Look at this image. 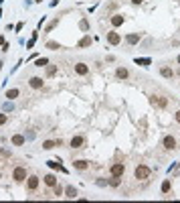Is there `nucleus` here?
<instances>
[{"instance_id":"1","label":"nucleus","mask_w":180,"mask_h":203,"mask_svg":"<svg viewBox=\"0 0 180 203\" xmlns=\"http://www.w3.org/2000/svg\"><path fill=\"white\" fill-rule=\"evenodd\" d=\"M12 179L16 183H22L24 179H27V169H24V167H16L14 173H12Z\"/></svg>"},{"instance_id":"2","label":"nucleus","mask_w":180,"mask_h":203,"mask_svg":"<svg viewBox=\"0 0 180 203\" xmlns=\"http://www.w3.org/2000/svg\"><path fill=\"white\" fill-rule=\"evenodd\" d=\"M148 177H150V169H148V167H144V165L136 167V179L144 181V179H148Z\"/></svg>"},{"instance_id":"3","label":"nucleus","mask_w":180,"mask_h":203,"mask_svg":"<svg viewBox=\"0 0 180 203\" xmlns=\"http://www.w3.org/2000/svg\"><path fill=\"white\" fill-rule=\"evenodd\" d=\"M126 173V165L124 162H115V165H111V177H121Z\"/></svg>"},{"instance_id":"4","label":"nucleus","mask_w":180,"mask_h":203,"mask_svg":"<svg viewBox=\"0 0 180 203\" xmlns=\"http://www.w3.org/2000/svg\"><path fill=\"white\" fill-rule=\"evenodd\" d=\"M152 106H156V108H166L168 106V100L166 98H162V95H152Z\"/></svg>"},{"instance_id":"5","label":"nucleus","mask_w":180,"mask_h":203,"mask_svg":"<svg viewBox=\"0 0 180 203\" xmlns=\"http://www.w3.org/2000/svg\"><path fill=\"white\" fill-rule=\"evenodd\" d=\"M162 146H164L166 150H174V148H176V138H174V136H164Z\"/></svg>"},{"instance_id":"6","label":"nucleus","mask_w":180,"mask_h":203,"mask_svg":"<svg viewBox=\"0 0 180 203\" xmlns=\"http://www.w3.org/2000/svg\"><path fill=\"white\" fill-rule=\"evenodd\" d=\"M120 41H121V37L115 33V31L107 33V43H109V45H120Z\"/></svg>"},{"instance_id":"7","label":"nucleus","mask_w":180,"mask_h":203,"mask_svg":"<svg viewBox=\"0 0 180 203\" xmlns=\"http://www.w3.org/2000/svg\"><path fill=\"white\" fill-rule=\"evenodd\" d=\"M37 187H39V177H28V179H27V189L28 191H34V189H37Z\"/></svg>"},{"instance_id":"8","label":"nucleus","mask_w":180,"mask_h":203,"mask_svg":"<svg viewBox=\"0 0 180 203\" xmlns=\"http://www.w3.org/2000/svg\"><path fill=\"white\" fill-rule=\"evenodd\" d=\"M83 144H85V138H83V136H73V138H71V148H81Z\"/></svg>"},{"instance_id":"9","label":"nucleus","mask_w":180,"mask_h":203,"mask_svg":"<svg viewBox=\"0 0 180 203\" xmlns=\"http://www.w3.org/2000/svg\"><path fill=\"white\" fill-rule=\"evenodd\" d=\"M28 85L34 88V89H40L43 88V77H31V79H28Z\"/></svg>"},{"instance_id":"10","label":"nucleus","mask_w":180,"mask_h":203,"mask_svg":"<svg viewBox=\"0 0 180 203\" xmlns=\"http://www.w3.org/2000/svg\"><path fill=\"white\" fill-rule=\"evenodd\" d=\"M75 73L77 75H87L89 73V67H87L85 63H77V65H75Z\"/></svg>"},{"instance_id":"11","label":"nucleus","mask_w":180,"mask_h":203,"mask_svg":"<svg viewBox=\"0 0 180 203\" xmlns=\"http://www.w3.org/2000/svg\"><path fill=\"white\" fill-rule=\"evenodd\" d=\"M55 146H61V140H45L43 142V148L45 150H51V148H55Z\"/></svg>"},{"instance_id":"12","label":"nucleus","mask_w":180,"mask_h":203,"mask_svg":"<svg viewBox=\"0 0 180 203\" xmlns=\"http://www.w3.org/2000/svg\"><path fill=\"white\" fill-rule=\"evenodd\" d=\"M73 165H75V169L77 171H85L87 167H89V161H83V158H81V161H75Z\"/></svg>"},{"instance_id":"13","label":"nucleus","mask_w":180,"mask_h":203,"mask_svg":"<svg viewBox=\"0 0 180 203\" xmlns=\"http://www.w3.org/2000/svg\"><path fill=\"white\" fill-rule=\"evenodd\" d=\"M160 75H162V77H166V79H172V77H174V71L170 67H162L160 69Z\"/></svg>"},{"instance_id":"14","label":"nucleus","mask_w":180,"mask_h":203,"mask_svg":"<svg viewBox=\"0 0 180 203\" xmlns=\"http://www.w3.org/2000/svg\"><path fill=\"white\" fill-rule=\"evenodd\" d=\"M111 25H114V27L124 25V16H121V14H114V16H111Z\"/></svg>"},{"instance_id":"15","label":"nucleus","mask_w":180,"mask_h":203,"mask_svg":"<svg viewBox=\"0 0 180 203\" xmlns=\"http://www.w3.org/2000/svg\"><path fill=\"white\" fill-rule=\"evenodd\" d=\"M89 45H91V37H83V39L77 43V47L79 49H85V47H89Z\"/></svg>"},{"instance_id":"16","label":"nucleus","mask_w":180,"mask_h":203,"mask_svg":"<svg viewBox=\"0 0 180 203\" xmlns=\"http://www.w3.org/2000/svg\"><path fill=\"white\" fill-rule=\"evenodd\" d=\"M45 185L55 187V185H57V177H55V175H47V177H45Z\"/></svg>"},{"instance_id":"17","label":"nucleus","mask_w":180,"mask_h":203,"mask_svg":"<svg viewBox=\"0 0 180 203\" xmlns=\"http://www.w3.org/2000/svg\"><path fill=\"white\" fill-rule=\"evenodd\" d=\"M12 144L14 146H22V144H24V136H20V134L12 136Z\"/></svg>"},{"instance_id":"18","label":"nucleus","mask_w":180,"mask_h":203,"mask_svg":"<svg viewBox=\"0 0 180 203\" xmlns=\"http://www.w3.org/2000/svg\"><path fill=\"white\" fill-rule=\"evenodd\" d=\"M115 75H117L120 79H126V77H127V75H130V73H127V69H126V67H120V69H117V71H115Z\"/></svg>"},{"instance_id":"19","label":"nucleus","mask_w":180,"mask_h":203,"mask_svg":"<svg viewBox=\"0 0 180 203\" xmlns=\"http://www.w3.org/2000/svg\"><path fill=\"white\" fill-rule=\"evenodd\" d=\"M138 41H140V35H138V33H133V35H127V43H130V45H136Z\"/></svg>"},{"instance_id":"20","label":"nucleus","mask_w":180,"mask_h":203,"mask_svg":"<svg viewBox=\"0 0 180 203\" xmlns=\"http://www.w3.org/2000/svg\"><path fill=\"white\" fill-rule=\"evenodd\" d=\"M65 193H67V197H71V199H75V197H77V189H75V187H67Z\"/></svg>"},{"instance_id":"21","label":"nucleus","mask_w":180,"mask_h":203,"mask_svg":"<svg viewBox=\"0 0 180 203\" xmlns=\"http://www.w3.org/2000/svg\"><path fill=\"white\" fill-rule=\"evenodd\" d=\"M18 94H20L18 89H8V92H6V98H10V100H14V98H18Z\"/></svg>"},{"instance_id":"22","label":"nucleus","mask_w":180,"mask_h":203,"mask_svg":"<svg viewBox=\"0 0 180 203\" xmlns=\"http://www.w3.org/2000/svg\"><path fill=\"white\" fill-rule=\"evenodd\" d=\"M47 63H49V59H45V57H43V59H37V61H34V65H37V67H45Z\"/></svg>"},{"instance_id":"23","label":"nucleus","mask_w":180,"mask_h":203,"mask_svg":"<svg viewBox=\"0 0 180 203\" xmlns=\"http://www.w3.org/2000/svg\"><path fill=\"white\" fill-rule=\"evenodd\" d=\"M49 167H51V169H61L63 171V167H61V161L57 162V161H49Z\"/></svg>"},{"instance_id":"24","label":"nucleus","mask_w":180,"mask_h":203,"mask_svg":"<svg viewBox=\"0 0 180 203\" xmlns=\"http://www.w3.org/2000/svg\"><path fill=\"white\" fill-rule=\"evenodd\" d=\"M168 191H170V179H166L162 183V193H168Z\"/></svg>"},{"instance_id":"25","label":"nucleus","mask_w":180,"mask_h":203,"mask_svg":"<svg viewBox=\"0 0 180 203\" xmlns=\"http://www.w3.org/2000/svg\"><path fill=\"white\" fill-rule=\"evenodd\" d=\"M47 47H49V49H53V51H57V49H61V45H59V43H55V41H49Z\"/></svg>"},{"instance_id":"26","label":"nucleus","mask_w":180,"mask_h":203,"mask_svg":"<svg viewBox=\"0 0 180 203\" xmlns=\"http://www.w3.org/2000/svg\"><path fill=\"white\" fill-rule=\"evenodd\" d=\"M53 189H55V195H57V197H61V195H63V187H61V185H55Z\"/></svg>"},{"instance_id":"27","label":"nucleus","mask_w":180,"mask_h":203,"mask_svg":"<svg viewBox=\"0 0 180 203\" xmlns=\"http://www.w3.org/2000/svg\"><path fill=\"white\" fill-rule=\"evenodd\" d=\"M6 120H8L6 114H0V126H2V124H6Z\"/></svg>"},{"instance_id":"28","label":"nucleus","mask_w":180,"mask_h":203,"mask_svg":"<svg viewBox=\"0 0 180 203\" xmlns=\"http://www.w3.org/2000/svg\"><path fill=\"white\" fill-rule=\"evenodd\" d=\"M79 27H81V31H87V28H89V25H87V20H81Z\"/></svg>"},{"instance_id":"29","label":"nucleus","mask_w":180,"mask_h":203,"mask_svg":"<svg viewBox=\"0 0 180 203\" xmlns=\"http://www.w3.org/2000/svg\"><path fill=\"white\" fill-rule=\"evenodd\" d=\"M176 122H178V124H180V110H178V112H176Z\"/></svg>"},{"instance_id":"30","label":"nucleus","mask_w":180,"mask_h":203,"mask_svg":"<svg viewBox=\"0 0 180 203\" xmlns=\"http://www.w3.org/2000/svg\"><path fill=\"white\" fill-rule=\"evenodd\" d=\"M133 4H142V0H132Z\"/></svg>"},{"instance_id":"31","label":"nucleus","mask_w":180,"mask_h":203,"mask_svg":"<svg viewBox=\"0 0 180 203\" xmlns=\"http://www.w3.org/2000/svg\"><path fill=\"white\" fill-rule=\"evenodd\" d=\"M0 69H2V61H0Z\"/></svg>"},{"instance_id":"32","label":"nucleus","mask_w":180,"mask_h":203,"mask_svg":"<svg viewBox=\"0 0 180 203\" xmlns=\"http://www.w3.org/2000/svg\"><path fill=\"white\" fill-rule=\"evenodd\" d=\"M178 63H180V55H178Z\"/></svg>"}]
</instances>
